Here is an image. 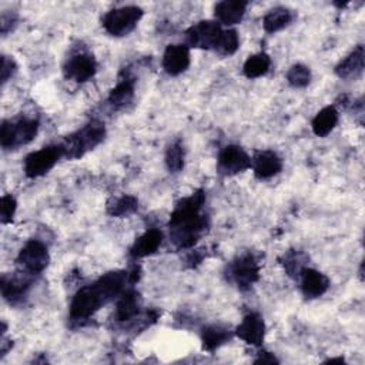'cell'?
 <instances>
[{
	"instance_id": "cell-15",
	"label": "cell",
	"mask_w": 365,
	"mask_h": 365,
	"mask_svg": "<svg viewBox=\"0 0 365 365\" xmlns=\"http://www.w3.org/2000/svg\"><path fill=\"white\" fill-rule=\"evenodd\" d=\"M254 174L259 180H267L277 175L282 170V160L271 150L257 151L251 160Z\"/></svg>"
},
{
	"instance_id": "cell-32",
	"label": "cell",
	"mask_w": 365,
	"mask_h": 365,
	"mask_svg": "<svg viewBox=\"0 0 365 365\" xmlns=\"http://www.w3.org/2000/svg\"><path fill=\"white\" fill-rule=\"evenodd\" d=\"M16 68L17 66L11 57L9 56L1 57V83L3 84L16 73Z\"/></svg>"
},
{
	"instance_id": "cell-30",
	"label": "cell",
	"mask_w": 365,
	"mask_h": 365,
	"mask_svg": "<svg viewBox=\"0 0 365 365\" xmlns=\"http://www.w3.org/2000/svg\"><path fill=\"white\" fill-rule=\"evenodd\" d=\"M287 81L295 88L307 87L311 81V70L304 64H294L287 73Z\"/></svg>"
},
{
	"instance_id": "cell-34",
	"label": "cell",
	"mask_w": 365,
	"mask_h": 365,
	"mask_svg": "<svg viewBox=\"0 0 365 365\" xmlns=\"http://www.w3.org/2000/svg\"><path fill=\"white\" fill-rule=\"evenodd\" d=\"M327 362H344V358L341 356V358H329V359H327Z\"/></svg>"
},
{
	"instance_id": "cell-20",
	"label": "cell",
	"mask_w": 365,
	"mask_h": 365,
	"mask_svg": "<svg viewBox=\"0 0 365 365\" xmlns=\"http://www.w3.org/2000/svg\"><path fill=\"white\" fill-rule=\"evenodd\" d=\"M247 10V1H220L214 7L215 17L220 23L232 26L242 20Z\"/></svg>"
},
{
	"instance_id": "cell-29",
	"label": "cell",
	"mask_w": 365,
	"mask_h": 365,
	"mask_svg": "<svg viewBox=\"0 0 365 365\" xmlns=\"http://www.w3.org/2000/svg\"><path fill=\"white\" fill-rule=\"evenodd\" d=\"M165 165L170 173H180L184 167V148L181 143H173L165 151Z\"/></svg>"
},
{
	"instance_id": "cell-21",
	"label": "cell",
	"mask_w": 365,
	"mask_h": 365,
	"mask_svg": "<svg viewBox=\"0 0 365 365\" xmlns=\"http://www.w3.org/2000/svg\"><path fill=\"white\" fill-rule=\"evenodd\" d=\"M295 14L292 10L287 7H274L271 9L262 19V26L267 33H277L287 26H289L294 20Z\"/></svg>"
},
{
	"instance_id": "cell-23",
	"label": "cell",
	"mask_w": 365,
	"mask_h": 365,
	"mask_svg": "<svg viewBox=\"0 0 365 365\" xmlns=\"http://www.w3.org/2000/svg\"><path fill=\"white\" fill-rule=\"evenodd\" d=\"M232 336V332L222 325H210L202 329L201 334V341H202V348L205 351H215L225 342H228Z\"/></svg>"
},
{
	"instance_id": "cell-18",
	"label": "cell",
	"mask_w": 365,
	"mask_h": 365,
	"mask_svg": "<svg viewBox=\"0 0 365 365\" xmlns=\"http://www.w3.org/2000/svg\"><path fill=\"white\" fill-rule=\"evenodd\" d=\"M163 242V234L160 230L151 228L140 235L130 248V255L133 258H144L154 254Z\"/></svg>"
},
{
	"instance_id": "cell-3",
	"label": "cell",
	"mask_w": 365,
	"mask_h": 365,
	"mask_svg": "<svg viewBox=\"0 0 365 365\" xmlns=\"http://www.w3.org/2000/svg\"><path fill=\"white\" fill-rule=\"evenodd\" d=\"M38 131V123L34 118L4 120L0 128V144L4 150H14L29 144Z\"/></svg>"
},
{
	"instance_id": "cell-1",
	"label": "cell",
	"mask_w": 365,
	"mask_h": 365,
	"mask_svg": "<svg viewBox=\"0 0 365 365\" xmlns=\"http://www.w3.org/2000/svg\"><path fill=\"white\" fill-rule=\"evenodd\" d=\"M205 192L198 190L181 198L170 215V240L178 250L191 248L208 228V217L201 214Z\"/></svg>"
},
{
	"instance_id": "cell-5",
	"label": "cell",
	"mask_w": 365,
	"mask_h": 365,
	"mask_svg": "<svg viewBox=\"0 0 365 365\" xmlns=\"http://www.w3.org/2000/svg\"><path fill=\"white\" fill-rule=\"evenodd\" d=\"M64 155L61 144L47 145L30 153L24 160V174L29 178H37L48 173L54 164Z\"/></svg>"
},
{
	"instance_id": "cell-2",
	"label": "cell",
	"mask_w": 365,
	"mask_h": 365,
	"mask_svg": "<svg viewBox=\"0 0 365 365\" xmlns=\"http://www.w3.org/2000/svg\"><path fill=\"white\" fill-rule=\"evenodd\" d=\"M106 137V127L101 121L91 120L84 127L70 134L63 143L64 155L68 158H77L87 151L97 147Z\"/></svg>"
},
{
	"instance_id": "cell-24",
	"label": "cell",
	"mask_w": 365,
	"mask_h": 365,
	"mask_svg": "<svg viewBox=\"0 0 365 365\" xmlns=\"http://www.w3.org/2000/svg\"><path fill=\"white\" fill-rule=\"evenodd\" d=\"M271 66V58L267 53H257L254 56H250L242 67L244 76L248 78H258L268 73Z\"/></svg>"
},
{
	"instance_id": "cell-19",
	"label": "cell",
	"mask_w": 365,
	"mask_h": 365,
	"mask_svg": "<svg viewBox=\"0 0 365 365\" xmlns=\"http://www.w3.org/2000/svg\"><path fill=\"white\" fill-rule=\"evenodd\" d=\"M140 295L134 289H124L117 298L115 318L120 322H127L134 319L140 312Z\"/></svg>"
},
{
	"instance_id": "cell-27",
	"label": "cell",
	"mask_w": 365,
	"mask_h": 365,
	"mask_svg": "<svg viewBox=\"0 0 365 365\" xmlns=\"http://www.w3.org/2000/svg\"><path fill=\"white\" fill-rule=\"evenodd\" d=\"M238 47H240L238 33L234 29H227L221 31V36L214 50L221 56H231L238 50Z\"/></svg>"
},
{
	"instance_id": "cell-22",
	"label": "cell",
	"mask_w": 365,
	"mask_h": 365,
	"mask_svg": "<svg viewBox=\"0 0 365 365\" xmlns=\"http://www.w3.org/2000/svg\"><path fill=\"white\" fill-rule=\"evenodd\" d=\"M336 123H338L336 108L334 106H327L315 114V117L312 118L311 127L315 135L325 137L335 128Z\"/></svg>"
},
{
	"instance_id": "cell-11",
	"label": "cell",
	"mask_w": 365,
	"mask_h": 365,
	"mask_svg": "<svg viewBox=\"0 0 365 365\" xmlns=\"http://www.w3.org/2000/svg\"><path fill=\"white\" fill-rule=\"evenodd\" d=\"M217 167L224 175H235L251 167V158L240 145H227L220 151Z\"/></svg>"
},
{
	"instance_id": "cell-28",
	"label": "cell",
	"mask_w": 365,
	"mask_h": 365,
	"mask_svg": "<svg viewBox=\"0 0 365 365\" xmlns=\"http://www.w3.org/2000/svg\"><path fill=\"white\" fill-rule=\"evenodd\" d=\"M307 255L301 251H288L284 255V268L287 271V274L292 278L299 277L301 271L305 268L307 264Z\"/></svg>"
},
{
	"instance_id": "cell-10",
	"label": "cell",
	"mask_w": 365,
	"mask_h": 365,
	"mask_svg": "<svg viewBox=\"0 0 365 365\" xmlns=\"http://www.w3.org/2000/svg\"><path fill=\"white\" fill-rule=\"evenodd\" d=\"M97 71L96 58L88 53H77L67 58L63 67L64 77L76 83L88 81Z\"/></svg>"
},
{
	"instance_id": "cell-12",
	"label": "cell",
	"mask_w": 365,
	"mask_h": 365,
	"mask_svg": "<svg viewBox=\"0 0 365 365\" xmlns=\"http://www.w3.org/2000/svg\"><path fill=\"white\" fill-rule=\"evenodd\" d=\"M30 275H33V274H29L26 271H24V275L3 274L1 281H0V288H1L3 298L7 302L13 304V305L20 304L26 298L27 291L30 288V284H31V281L29 279Z\"/></svg>"
},
{
	"instance_id": "cell-4",
	"label": "cell",
	"mask_w": 365,
	"mask_h": 365,
	"mask_svg": "<svg viewBox=\"0 0 365 365\" xmlns=\"http://www.w3.org/2000/svg\"><path fill=\"white\" fill-rule=\"evenodd\" d=\"M143 17V10L137 6H123L107 11L101 20L104 30L114 36H127L134 30L140 19Z\"/></svg>"
},
{
	"instance_id": "cell-31",
	"label": "cell",
	"mask_w": 365,
	"mask_h": 365,
	"mask_svg": "<svg viewBox=\"0 0 365 365\" xmlns=\"http://www.w3.org/2000/svg\"><path fill=\"white\" fill-rule=\"evenodd\" d=\"M17 208V201L11 194H6L1 197L0 201V220L3 224L11 222L14 212Z\"/></svg>"
},
{
	"instance_id": "cell-6",
	"label": "cell",
	"mask_w": 365,
	"mask_h": 365,
	"mask_svg": "<svg viewBox=\"0 0 365 365\" xmlns=\"http://www.w3.org/2000/svg\"><path fill=\"white\" fill-rule=\"evenodd\" d=\"M230 279L240 288H251L259 278V265L252 254H242L228 265Z\"/></svg>"
},
{
	"instance_id": "cell-9",
	"label": "cell",
	"mask_w": 365,
	"mask_h": 365,
	"mask_svg": "<svg viewBox=\"0 0 365 365\" xmlns=\"http://www.w3.org/2000/svg\"><path fill=\"white\" fill-rule=\"evenodd\" d=\"M104 302L93 288V285H87L80 288L70 304V318L73 321H84L96 314Z\"/></svg>"
},
{
	"instance_id": "cell-8",
	"label": "cell",
	"mask_w": 365,
	"mask_h": 365,
	"mask_svg": "<svg viewBox=\"0 0 365 365\" xmlns=\"http://www.w3.org/2000/svg\"><path fill=\"white\" fill-rule=\"evenodd\" d=\"M221 26L217 21L212 20H201L195 24H192L187 31H185V38L187 43L191 47L195 48H215L218 38L221 36Z\"/></svg>"
},
{
	"instance_id": "cell-7",
	"label": "cell",
	"mask_w": 365,
	"mask_h": 365,
	"mask_svg": "<svg viewBox=\"0 0 365 365\" xmlns=\"http://www.w3.org/2000/svg\"><path fill=\"white\" fill-rule=\"evenodd\" d=\"M50 262L47 247L38 240L27 241L17 255V264L29 274H40Z\"/></svg>"
},
{
	"instance_id": "cell-13",
	"label": "cell",
	"mask_w": 365,
	"mask_h": 365,
	"mask_svg": "<svg viewBox=\"0 0 365 365\" xmlns=\"http://www.w3.org/2000/svg\"><path fill=\"white\" fill-rule=\"evenodd\" d=\"M235 335L250 345L259 346L265 335V324L262 317L257 312L247 314L235 328Z\"/></svg>"
},
{
	"instance_id": "cell-33",
	"label": "cell",
	"mask_w": 365,
	"mask_h": 365,
	"mask_svg": "<svg viewBox=\"0 0 365 365\" xmlns=\"http://www.w3.org/2000/svg\"><path fill=\"white\" fill-rule=\"evenodd\" d=\"M255 364H265V362H268V364H274V362H278V359L274 356V354H271V352H265V351H261L259 352V355H258V358L254 361Z\"/></svg>"
},
{
	"instance_id": "cell-14",
	"label": "cell",
	"mask_w": 365,
	"mask_h": 365,
	"mask_svg": "<svg viewBox=\"0 0 365 365\" xmlns=\"http://www.w3.org/2000/svg\"><path fill=\"white\" fill-rule=\"evenodd\" d=\"M190 66V48L185 44H170L163 56V68L170 76L184 73Z\"/></svg>"
},
{
	"instance_id": "cell-25",
	"label": "cell",
	"mask_w": 365,
	"mask_h": 365,
	"mask_svg": "<svg viewBox=\"0 0 365 365\" xmlns=\"http://www.w3.org/2000/svg\"><path fill=\"white\" fill-rule=\"evenodd\" d=\"M134 97V83L130 78H124L120 81L108 94V103L114 108L125 107Z\"/></svg>"
},
{
	"instance_id": "cell-26",
	"label": "cell",
	"mask_w": 365,
	"mask_h": 365,
	"mask_svg": "<svg viewBox=\"0 0 365 365\" xmlns=\"http://www.w3.org/2000/svg\"><path fill=\"white\" fill-rule=\"evenodd\" d=\"M138 208V200L133 195H121L108 204L107 211L113 217H127L135 212Z\"/></svg>"
},
{
	"instance_id": "cell-17",
	"label": "cell",
	"mask_w": 365,
	"mask_h": 365,
	"mask_svg": "<svg viewBox=\"0 0 365 365\" xmlns=\"http://www.w3.org/2000/svg\"><path fill=\"white\" fill-rule=\"evenodd\" d=\"M364 60H365L364 46L359 44L344 60L338 63V66L335 67L336 76L344 80L358 78L364 71Z\"/></svg>"
},
{
	"instance_id": "cell-16",
	"label": "cell",
	"mask_w": 365,
	"mask_h": 365,
	"mask_svg": "<svg viewBox=\"0 0 365 365\" xmlns=\"http://www.w3.org/2000/svg\"><path fill=\"white\" fill-rule=\"evenodd\" d=\"M301 278V291L305 298L314 299L327 292L329 288V279L325 274L314 269V268H304L299 274Z\"/></svg>"
}]
</instances>
